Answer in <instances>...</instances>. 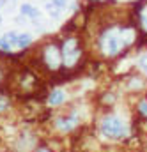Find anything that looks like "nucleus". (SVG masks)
<instances>
[{
    "instance_id": "obj_3",
    "label": "nucleus",
    "mask_w": 147,
    "mask_h": 152,
    "mask_svg": "<svg viewBox=\"0 0 147 152\" xmlns=\"http://www.w3.org/2000/svg\"><path fill=\"white\" fill-rule=\"evenodd\" d=\"M39 62L48 73H59L62 71V55H60V41L57 39H46L37 48Z\"/></svg>"
},
{
    "instance_id": "obj_15",
    "label": "nucleus",
    "mask_w": 147,
    "mask_h": 152,
    "mask_svg": "<svg viewBox=\"0 0 147 152\" xmlns=\"http://www.w3.org/2000/svg\"><path fill=\"white\" fill-rule=\"evenodd\" d=\"M46 11H48V14H50V18H53V20H57V18H60V9H57L55 5H51L50 2L46 4Z\"/></svg>"
},
{
    "instance_id": "obj_4",
    "label": "nucleus",
    "mask_w": 147,
    "mask_h": 152,
    "mask_svg": "<svg viewBox=\"0 0 147 152\" xmlns=\"http://www.w3.org/2000/svg\"><path fill=\"white\" fill-rule=\"evenodd\" d=\"M99 133L108 140H124L129 134V126L119 115L108 113L99 120Z\"/></svg>"
},
{
    "instance_id": "obj_2",
    "label": "nucleus",
    "mask_w": 147,
    "mask_h": 152,
    "mask_svg": "<svg viewBox=\"0 0 147 152\" xmlns=\"http://www.w3.org/2000/svg\"><path fill=\"white\" fill-rule=\"evenodd\" d=\"M60 55H62V69L73 71L80 66L83 58V44L82 39L74 34L64 36L60 39Z\"/></svg>"
},
{
    "instance_id": "obj_12",
    "label": "nucleus",
    "mask_w": 147,
    "mask_h": 152,
    "mask_svg": "<svg viewBox=\"0 0 147 152\" xmlns=\"http://www.w3.org/2000/svg\"><path fill=\"white\" fill-rule=\"evenodd\" d=\"M137 67H138V71L146 76V80H147V53L138 55V58H137Z\"/></svg>"
},
{
    "instance_id": "obj_21",
    "label": "nucleus",
    "mask_w": 147,
    "mask_h": 152,
    "mask_svg": "<svg viewBox=\"0 0 147 152\" xmlns=\"http://www.w3.org/2000/svg\"><path fill=\"white\" fill-rule=\"evenodd\" d=\"M0 25H2V14H0Z\"/></svg>"
},
{
    "instance_id": "obj_13",
    "label": "nucleus",
    "mask_w": 147,
    "mask_h": 152,
    "mask_svg": "<svg viewBox=\"0 0 147 152\" xmlns=\"http://www.w3.org/2000/svg\"><path fill=\"white\" fill-rule=\"evenodd\" d=\"M11 104H12L11 97L0 92V115H2V113H5V112H7V110L11 108Z\"/></svg>"
},
{
    "instance_id": "obj_14",
    "label": "nucleus",
    "mask_w": 147,
    "mask_h": 152,
    "mask_svg": "<svg viewBox=\"0 0 147 152\" xmlns=\"http://www.w3.org/2000/svg\"><path fill=\"white\" fill-rule=\"evenodd\" d=\"M137 112L142 118H147V97H142L137 104Z\"/></svg>"
},
{
    "instance_id": "obj_8",
    "label": "nucleus",
    "mask_w": 147,
    "mask_h": 152,
    "mask_svg": "<svg viewBox=\"0 0 147 152\" xmlns=\"http://www.w3.org/2000/svg\"><path fill=\"white\" fill-rule=\"evenodd\" d=\"M146 87V76L142 73H133L126 80V88L128 90H142Z\"/></svg>"
},
{
    "instance_id": "obj_1",
    "label": "nucleus",
    "mask_w": 147,
    "mask_h": 152,
    "mask_svg": "<svg viewBox=\"0 0 147 152\" xmlns=\"http://www.w3.org/2000/svg\"><path fill=\"white\" fill-rule=\"evenodd\" d=\"M138 39L137 27L133 23H126L121 20H110L103 23L94 39L96 53L101 58H117L122 53H126Z\"/></svg>"
},
{
    "instance_id": "obj_11",
    "label": "nucleus",
    "mask_w": 147,
    "mask_h": 152,
    "mask_svg": "<svg viewBox=\"0 0 147 152\" xmlns=\"http://www.w3.org/2000/svg\"><path fill=\"white\" fill-rule=\"evenodd\" d=\"M32 42H34L32 34L23 32V34H18V41H16V46H14V48H18V50H21V51H25V50H29V48L32 46Z\"/></svg>"
},
{
    "instance_id": "obj_9",
    "label": "nucleus",
    "mask_w": 147,
    "mask_h": 152,
    "mask_svg": "<svg viewBox=\"0 0 147 152\" xmlns=\"http://www.w3.org/2000/svg\"><path fill=\"white\" fill-rule=\"evenodd\" d=\"M20 14L23 16V18H30V20H34L37 21L39 18H41V11L34 7L32 4H21L20 5Z\"/></svg>"
},
{
    "instance_id": "obj_5",
    "label": "nucleus",
    "mask_w": 147,
    "mask_h": 152,
    "mask_svg": "<svg viewBox=\"0 0 147 152\" xmlns=\"http://www.w3.org/2000/svg\"><path fill=\"white\" fill-rule=\"evenodd\" d=\"M78 126H80V115H78V112H74V110L69 112V113L57 115L55 120H53V127L59 133H71Z\"/></svg>"
},
{
    "instance_id": "obj_22",
    "label": "nucleus",
    "mask_w": 147,
    "mask_h": 152,
    "mask_svg": "<svg viewBox=\"0 0 147 152\" xmlns=\"http://www.w3.org/2000/svg\"><path fill=\"white\" fill-rule=\"evenodd\" d=\"M90 2H98V0H90Z\"/></svg>"
},
{
    "instance_id": "obj_6",
    "label": "nucleus",
    "mask_w": 147,
    "mask_h": 152,
    "mask_svg": "<svg viewBox=\"0 0 147 152\" xmlns=\"http://www.w3.org/2000/svg\"><path fill=\"white\" fill-rule=\"evenodd\" d=\"M16 151L18 152H34L37 147V138L30 131H21L20 136L16 138Z\"/></svg>"
},
{
    "instance_id": "obj_19",
    "label": "nucleus",
    "mask_w": 147,
    "mask_h": 152,
    "mask_svg": "<svg viewBox=\"0 0 147 152\" xmlns=\"http://www.w3.org/2000/svg\"><path fill=\"white\" fill-rule=\"evenodd\" d=\"M34 152H53L50 147H46V145H37L36 149H34Z\"/></svg>"
},
{
    "instance_id": "obj_20",
    "label": "nucleus",
    "mask_w": 147,
    "mask_h": 152,
    "mask_svg": "<svg viewBox=\"0 0 147 152\" xmlns=\"http://www.w3.org/2000/svg\"><path fill=\"white\" fill-rule=\"evenodd\" d=\"M2 80H4V66L0 62V83H2Z\"/></svg>"
},
{
    "instance_id": "obj_17",
    "label": "nucleus",
    "mask_w": 147,
    "mask_h": 152,
    "mask_svg": "<svg viewBox=\"0 0 147 152\" xmlns=\"http://www.w3.org/2000/svg\"><path fill=\"white\" fill-rule=\"evenodd\" d=\"M12 48H14V46H12L11 42H7L4 37H0V51H5V53H7V51H12Z\"/></svg>"
},
{
    "instance_id": "obj_18",
    "label": "nucleus",
    "mask_w": 147,
    "mask_h": 152,
    "mask_svg": "<svg viewBox=\"0 0 147 152\" xmlns=\"http://www.w3.org/2000/svg\"><path fill=\"white\" fill-rule=\"evenodd\" d=\"M68 2H69V0H50V4L55 5V7L60 9V11H64V9L68 7Z\"/></svg>"
},
{
    "instance_id": "obj_16",
    "label": "nucleus",
    "mask_w": 147,
    "mask_h": 152,
    "mask_svg": "<svg viewBox=\"0 0 147 152\" xmlns=\"http://www.w3.org/2000/svg\"><path fill=\"white\" fill-rule=\"evenodd\" d=\"M2 37L5 39L7 42H11L12 46H16V41H18V32H16V30H9V32H5Z\"/></svg>"
},
{
    "instance_id": "obj_10",
    "label": "nucleus",
    "mask_w": 147,
    "mask_h": 152,
    "mask_svg": "<svg viewBox=\"0 0 147 152\" xmlns=\"http://www.w3.org/2000/svg\"><path fill=\"white\" fill-rule=\"evenodd\" d=\"M137 20H138L140 30L147 36V0L138 5V9H137Z\"/></svg>"
},
{
    "instance_id": "obj_7",
    "label": "nucleus",
    "mask_w": 147,
    "mask_h": 152,
    "mask_svg": "<svg viewBox=\"0 0 147 152\" xmlns=\"http://www.w3.org/2000/svg\"><path fill=\"white\" fill-rule=\"evenodd\" d=\"M66 101H68V92H66L64 88H60V87L51 88V90L48 92V96H46V103H48V106H51V108H59V106H62Z\"/></svg>"
}]
</instances>
